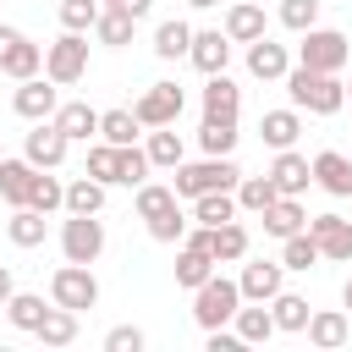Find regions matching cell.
<instances>
[{
  "label": "cell",
  "instance_id": "39",
  "mask_svg": "<svg viewBox=\"0 0 352 352\" xmlns=\"http://www.w3.org/2000/svg\"><path fill=\"white\" fill-rule=\"evenodd\" d=\"M236 121H214V116H204V126H198V148L204 154H236Z\"/></svg>",
  "mask_w": 352,
  "mask_h": 352
},
{
  "label": "cell",
  "instance_id": "18",
  "mask_svg": "<svg viewBox=\"0 0 352 352\" xmlns=\"http://www.w3.org/2000/svg\"><path fill=\"white\" fill-rule=\"evenodd\" d=\"M308 165H314V182H319L330 198H352V160H346L341 148H319Z\"/></svg>",
  "mask_w": 352,
  "mask_h": 352
},
{
  "label": "cell",
  "instance_id": "44",
  "mask_svg": "<svg viewBox=\"0 0 352 352\" xmlns=\"http://www.w3.org/2000/svg\"><path fill=\"white\" fill-rule=\"evenodd\" d=\"M88 176H94V182H104V187H116V176H121V148L99 138V143L88 148Z\"/></svg>",
  "mask_w": 352,
  "mask_h": 352
},
{
  "label": "cell",
  "instance_id": "10",
  "mask_svg": "<svg viewBox=\"0 0 352 352\" xmlns=\"http://www.w3.org/2000/svg\"><path fill=\"white\" fill-rule=\"evenodd\" d=\"M308 236L319 242V258L352 264V220L346 214H308Z\"/></svg>",
  "mask_w": 352,
  "mask_h": 352
},
{
  "label": "cell",
  "instance_id": "36",
  "mask_svg": "<svg viewBox=\"0 0 352 352\" xmlns=\"http://www.w3.org/2000/svg\"><path fill=\"white\" fill-rule=\"evenodd\" d=\"M44 220H50V214H38V209L16 204V209H11V220H6V236H11L16 248H38V242H44Z\"/></svg>",
  "mask_w": 352,
  "mask_h": 352
},
{
  "label": "cell",
  "instance_id": "28",
  "mask_svg": "<svg viewBox=\"0 0 352 352\" xmlns=\"http://www.w3.org/2000/svg\"><path fill=\"white\" fill-rule=\"evenodd\" d=\"M132 28H138V16H132V11L104 6V11H99V22H94V38H99L104 50H121V44H132Z\"/></svg>",
  "mask_w": 352,
  "mask_h": 352
},
{
  "label": "cell",
  "instance_id": "30",
  "mask_svg": "<svg viewBox=\"0 0 352 352\" xmlns=\"http://www.w3.org/2000/svg\"><path fill=\"white\" fill-rule=\"evenodd\" d=\"M187 44H192V28H187L182 16H165V22L154 28V55H160V60H187Z\"/></svg>",
  "mask_w": 352,
  "mask_h": 352
},
{
  "label": "cell",
  "instance_id": "24",
  "mask_svg": "<svg viewBox=\"0 0 352 352\" xmlns=\"http://www.w3.org/2000/svg\"><path fill=\"white\" fill-rule=\"evenodd\" d=\"M209 275H214V253H209L204 242H182V253H176V286L198 292Z\"/></svg>",
  "mask_w": 352,
  "mask_h": 352
},
{
  "label": "cell",
  "instance_id": "53",
  "mask_svg": "<svg viewBox=\"0 0 352 352\" xmlns=\"http://www.w3.org/2000/svg\"><path fill=\"white\" fill-rule=\"evenodd\" d=\"M99 6H121V0H99Z\"/></svg>",
  "mask_w": 352,
  "mask_h": 352
},
{
  "label": "cell",
  "instance_id": "51",
  "mask_svg": "<svg viewBox=\"0 0 352 352\" xmlns=\"http://www.w3.org/2000/svg\"><path fill=\"white\" fill-rule=\"evenodd\" d=\"M187 6H192V11H209V6H220V0H187Z\"/></svg>",
  "mask_w": 352,
  "mask_h": 352
},
{
  "label": "cell",
  "instance_id": "38",
  "mask_svg": "<svg viewBox=\"0 0 352 352\" xmlns=\"http://www.w3.org/2000/svg\"><path fill=\"white\" fill-rule=\"evenodd\" d=\"M28 187H33V165H28V160H6V154H0V198L16 209V204H28Z\"/></svg>",
  "mask_w": 352,
  "mask_h": 352
},
{
  "label": "cell",
  "instance_id": "27",
  "mask_svg": "<svg viewBox=\"0 0 352 352\" xmlns=\"http://www.w3.org/2000/svg\"><path fill=\"white\" fill-rule=\"evenodd\" d=\"M209 253H214V264H242L248 258V226L242 220L209 226Z\"/></svg>",
  "mask_w": 352,
  "mask_h": 352
},
{
  "label": "cell",
  "instance_id": "42",
  "mask_svg": "<svg viewBox=\"0 0 352 352\" xmlns=\"http://www.w3.org/2000/svg\"><path fill=\"white\" fill-rule=\"evenodd\" d=\"M66 204V182H55V176H44V170H33V187H28V209H38V214H55Z\"/></svg>",
  "mask_w": 352,
  "mask_h": 352
},
{
  "label": "cell",
  "instance_id": "6",
  "mask_svg": "<svg viewBox=\"0 0 352 352\" xmlns=\"http://www.w3.org/2000/svg\"><path fill=\"white\" fill-rule=\"evenodd\" d=\"M50 302L82 314V308H99V280H94V264H60L50 275Z\"/></svg>",
  "mask_w": 352,
  "mask_h": 352
},
{
  "label": "cell",
  "instance_id": "54",
  "mask_svg": "<svg viewBox=\"0 0 352 352\" xmlns=\"http://www.w3.org/2000/svg\"><path fill=\"white\" fill-rule=\"evenodd\" d=\"M341 82H346V94H352V77H341Z\"/></svg>",
  "mask_w": 352,
  "mask_h": 352
},
{
  "label": "cell",
  "instance_id": "50",
  "mask_svg": "<svg viewBox=\"0 0 352 352\" xmlns=\"http://www.w3.org/2000/svg\"><path fill=\"white\" fill-rule=\"evenodd\" d=\"M16 33H22V28H6V22H0V55H6V44H11Z\"/></svg>",
  "mask_w": 352,
  "mask_h": 352
},
{
  "label": "cell",
  "instance_id": "13",
  "mask_svg": "<svg viewBox=\"0 0 352 352\" xmlns=\"http://www.w3.org/2000/svg\"><path fill=\"white\" fill-rule=\"evenodd\" d=\"M187 60H192L204 77H214V72H226V66H231V38H226L220 28H192Z\"/></svg>",
  "mask_w": 352,
  "mask_h": 352
},
{
  "label": "cell",
  "instance_id": "46",
  "mask_svg": "<svg viewBox=\"0 0 352 352\" xmlns=\"http://www.w3.org/2000/svg\"><path fill=\"white\" fill-rule=\"evenodd\" d=\"M280 28H292V33H308V28H319V0H280Z\"/></svg>",
  "mask_w": 352,
  "mask_h": 352
},
{
  "label": "cell",
  "instance_id": "37",
  "mask_svg": "<svg viewBox=\"0 0 352 352\" xmlns=\"http://www.w3.org/2000/svg\"><path fill=\"white\" fill-rule=\"evenodd\" d=\"M280 264H286V270H297V275H308V270L319 264V242L308 236V226H302V231H292V236H280Z\"/></svg>",
  "mask_w": 352,
  "mask_h": 352
},
{
  "label": "cell",
  "instance_id": "3",
  "mask_svg": "<svg viewBox=\"0 0 352 352\" xmlns=\"http://www.w3.org/2000/svg\"><path fill=\"white\" fill-rule=\"evenodd\" d=\"M346 60H352V44H346L341 28L297 33V66H308V72H346Z\"/></svg>",
  "mask_w": 352,
  "mask_h": 352
},
{
  "label": "cell",
  "instance_id": "1",
  "mask_svg": "<svg viewBox=\"0 0 352 352\" xmlns=\"http://www.w3.org/2000/svg\"><path fill=\"white\" fill-rule=\"evenodd\" d=\"M286 94H292V104L297 110H308V116H336L341 104H346V82H341V72H308V66H286Z\"/></svg>",
  "mask_w": 352,
  "mask_h": 352
},
{
  "label": "cell",
  "instance_id": "16",
  "mask_svg": "<svg viewBox=\"0 0 352 352\" xmlns=\"http://www.w3.org/2000/svg\"><path fill=\"white\" fill-rule=\"evenodd\" d=\"M220 33H226L231 44H253V38H264V33H270V22H264V6H258V0H231V6H226V22H220Z\"/></svg>",
  "mask_w": 352,
  "mask_h": 352
},
{
  "label": "cell",
  "instance_id": "45",
  "mask_svg": "<svg viewBox=\"0 0 352 352\" xmlns=\"http://www.w3.org/2000/svg\"><path fill=\"white\" fill-rule=\"evenodd\" d=\"M99 0H60V28L66 33H94V22H99Z\"/></svg>",
  "mask_w": 352,
  "mask_h": 352
},
{
  "label": "cell",
  "instance_id": "31",
  "mask_svg": "<svg viewBox=\"0 0 352 352\" xmlns=\"http://www.w3.org/2000/svg\"><path fill=\"white\" fill-rule=\"evenodd\" d=\"M99 138L104 143H116V148H126V143H138L143 138V121L121 104V110H99Z\"/></svg>",
  "mask_w": 352,
  "mask_h": 352
},
{
  "label": "cell",
  "instance_id": "17",
  "mask_svg": "<svg viewBox=\"0 0 352 352\" xmlns=\"http://www.w3.org/2000/svg\"><path fill=\"white\" fill-rule=\"evenodd\" d=\"M38 72H44V44H33L28 33H16V38L6 44V55H0V77L28 82V77H38Z\"/></svg>",
  "mask_w": 352,
  "mask_h": 352
},
{
  "label": "cell",
  "instance_id": "29",
  "mask_svg": "<svg viewBox=\"0 0 352 352\" xmlns=\"http://www.w3.org/2000/svg\"><path fill=\"white\" fill-rule=\"evenodd\" d=\"M270 314H275V330L302 336V324H308V314H314V308H308V297H297V292H286V286H280V292L270 297Z\"/></svg>",
  "mask_w": 352,
  "mask_h": 352
},
{
  "label": "cell",
  "instance_id": "2",
  "mask_svg": "<svg viewBox=\"0 0 352 352\" xmlns=\"http://www.w3.org/2000/svg\"><path fill=\"white\" fill-rule=\"evenodd\" d=\"M176 182H170V192L176 198H198V192H236V182H242V165L231 160V154H204V160H182L176 170H170Z\"/></svg>",
  "mask_w": 352,
  "mask_h": 352
},
{
  "label": "cell",
  "instance_id": "4",
  "mask_svg": "<svg viewBox=\"0 0 352 352\" xmlns=\"http://www.w3.org/2000/svg\"><path fill=\"white\" fill-rule=\"evenodd\" d=\"M236 308H242V292H236V280H226L220 270L192 292V319H198V330H220V324H231Z\"/></svg>",
  "mask_w": 352,
  "mask_h": 352
},
{
  "label": "cell",
  "instance_id": "32",
  "mask_svg": "<svg viewBox=\"0 0 352 352\" xmlns=\"http://www.w3.org/2000/svg\"><path fill=\"white\" fill-rule=\"evenodd\" d=\"M66 214H99L104 209V182H94L88 170L77 176V182H66V204H60Z\"/></svg>",
  "mask_w": 352,
  "mask_h": 352
},
{
  "label": "cell",
  "instance_id": "52",
  "mask_svg": "<svg viewBox=\"0 0 352 352\" xmlns=\"http://www.w3.org/2000/svg\"><path fill=\"white\" fill-rule=\"evenodd\" d=\"M341 308H352V280H346V286H341Z\"/></svg>",
  "mask_w": 352,
  "mask_h": 352
},
{
  "label": "cell",
  "instance_id": "19",
  "mask_svg": "<svg viewBox=\"0 0 352 352\" xmlns=\"http://www.w3.org/2000/svg\"><path fill=\"white\" fill-rule=\"evenodd\" d=\"M286 66H292V50H286V44H275L270 33L248 44V72H253L258 82H280V77H286Z\"/></svg>",
  "mask_w": 352,
  "mask_h": 352
},
{
  "label": "cell",
  "instance_id": "48",
  "mask_svg": "<svg viewBox=\"0 0 352 352\" xmlns=\"http://www.w3.org/2000/svg\"><path fill=\"white\" fill-rule=\"evenodd\" d=\"M148 346V336L138 330V324H116V330H104V352H143Z\"/></svg>",
  "mask_w": 352,
  "mask_h": 352
},
{
  "label": "cell",
  "instance_id": "23",
  "mask_svg": "<svg viewBox=\"0 0 352 352\" xmlns=\"http://www.w3.org/2000/svg\"><path fill=\"white\" fill-rule=\"evenodd\" d=\"M143 154H148V165H154V170H176V165L187 160V143H182V132H176V126H148Z\"/></svg>",
  "mask_w": 352,
  "mask_h": 352
},
{
  "label": "cell",
  "instance_id": "26",
  "mask_svg": "<svg viewBox=\"0 0 352 352\" xmlns=\"http://www.w3.org/2000/svg\"><path fill=\"white\" fill-rule=\"evenodd\" d=\"M258 220H264V231L280 242V236H292V231H302V226H308V209H302V198H286V192H280Z\"/></svg>",
  "mask_w": 352,
  "mask_h": 352
},
{
  "label": "cell",
  "instance_id": "43",
  "mask_svg": "<svg viewBox=\"0 0 352 352\" xmlns=\"http://www.w3.org/2000/svg\"><path fill=\"white\" fill-rule=\"evenodd\" d=\"M170 204H176L170 182H138V187H132V209H138V220H148V214H160V209H170Z\"/></svg>",
  "mask_w": 352,
  "mask_h": 352
},
{
  "label": "cell",
  "instance_id": "15",
  "mask_svg": "<svg viewBox=\"0 0 352 352\" xmlns=\"http://www.w3.org/2000/svg\"><path fill=\"white\" fill-rule=\"evenodd\" d=\"M302 336H308V346L336 352V346H346L352 319H346V308H314V314H308V324H302Z\"/></svg>",
  "mask_w": 352,
  "mask_h": 352
},
{
  "label": "cell",
  "instance_id": "34",
  "mask_svg": "<svg viewBox=\"0 0 352 352\" xmlns=\"http://www.w3.org/2000/svg\"><path fill=\"white\" fill-rule=\"evenodd\" d=\"M44 346H72L77 341V314L72 308H60V302H50V314L38 319V330H33Z\"/></svg>",
  "mask_w": 352,
  "mask_h": 352
},
{
  "label": "cell",
  "instance_id": "25",
  "mask_svg": "<svg viewBox=\"0 0 352 352\" xmlns=\"http://www.w3.org/2000/svg\"><path fill=\"white\" fill-rule=\"evenodd\" d=\"M231 330L242 336V346L270 341V336H275V314H270V302H242V308L231 314Z\"/></svg>",
  "mask_w": 352,
  "mask_h": 352
},
{
  "label": "cell",
  "instance_id": "7",
  "mask_svg": "<svg viewBox=\"0 0 352 352\" xmlns=\"http://www.w3.org/2000/svg\"><path fill=\"white\" fill-rule=\"evenodd\" d=\"M60 253H66V264H99V253H104V220L99 214H66Z\"/></svg>",
  "mask_w": 352,
  "mask_h": 352
},
{
  "label": "cell",
  "instance_id": "20",
  "mask_svg": "<svg viewBox=\"0 0 352 352\" xmlns=\"http://www.w3.org/2000/svg\"><path fill=\"white\" fill-rule=\"evenodd\" d=\"M50 121L66 132V143H88V138H99V110H94L88 99H66V104H55Z\"/></svg>",
  "mask_w": 352,
  "mask_h": 352
},
{
  "label": "cell",
  "instance_id": "9",
  "mask_svg": "<svg viewBox=\"0 0 352 352\" xmlns=\"http://www.w3.org/2000/svg\"><path fill=\"white\" fill-rule=\"evenodd\" d=\"M280 286H286V264L280 258H242V275H236L242 302H270Z\"/></svg>",
  "mask_w": 352,
  "mask_h": 352
},
{
  "label": "cell",
  "instance_id": "47",
  "mask_svg": "<svg viewBox=\"0 0 352 352\" xmlns=\"http://www.w3.org/2000/svg\"><path fill=\"white\" fill-rule=\"evenodd\" d=\"M148 170H154L148 154H143L138 143H126V148H121V176H116V187H138V182H148Z\"/></svg>",
  "mask_w": 352,
  "mask_h": 352
},
{
  "label": "cell",
  "instance_id": "11",
  "mask_svg": "<svg viewBox=\"0 0 352 352\" xmlns=\"http://www.w3.org/2000/svg\"><path fill=\"white\" fill-rule=\"evenodd\" d=\"M66 132L55 126V121H33V132H28V143H22V160L33 165V170H55L60 160H66Z\"/></svg>",
  "mask_w": 352,
  "mask_h": 352
},
{
  "label": "cell",
  "instance_id": "49",
  "mask_svg": "<svg viewBox=\"0 0 352 352\" xmlns=\"http://www.w3.org/2000/svg\"><path fill=\"white\" fill-rule=\"evenodd\" d=\"M11 292H16V275H11V264H0V308H6Z\"/></svg>",
  "mask_w": 352,
  "mask_h": 352
},
{
  "label": "cell",
  "instance_id": "33",
  "mask_svg": "<svg viewBox=\"0 0 352 352\" xmlns=\"http://www.w3.org/2000/svg\"><path fill=\"white\" fill-rule=\"evenodd\" d=\"M44 314H50V302H44L38 292H11V297H6V319H11V330H28V336H33Z\"/></svg>",
  "mask_w": 352,
  "mask_h": 352
},
{
  "label": "cell",
  "instance_id": "40",
  "mask_svg": "<svg viewBox=\"0 0 352 352\" xmlns=\"http://www.w3.org/2000/svg\"><path fill=\"white\" fill-rule=\"evenodd\" d=\"M275 198H280V192H275L270 176H242V182H236V209H248V214H264Z\"/></svg>",
  "mask_w": 352,
  "mask_h": 352
},
{
  "label": "cell",
  "instance_id": "8",
  "mask_svg": "<svg viewBox=\"0 0 352 352\" xmlns=\"http://www.w3.org/2000/svg\"><path fill=\"white\" fill-rule=\"evenodd\" d=\"M182 110H187L182 82H148V88L138 94V104H132V116L143 121V132H148V126H176Z\"/></svg>",
  "mask_w": 352,
  "mask_h": 352
},
{
  "label": "cell",
  "instance_id": "22",
  "mask_svg": "<svg viewBox=\"0 0 352 352\" xmlns=\"http://www.w3.org/2000/svg\"><path fill=\"white\" fill-rule=\"evenodd\" d=\"M204 116H214V121H236V116H242V88H236L226 72L204 77Z\"/></svg>",
  "mask_w": 352,
  "mask_h": 352
},
{
  "label": "cell",
  "instance_id": "14",
  "mask_svg": "<svg viewBox=\"0 0 352 352\" xmlns=\"http://www.w3.org/2000/svg\"><path fill=\"white\" fill-rule=\"evenodd\" d=\"M264 176L275 182V192L302 198V192H308V182H314V165H308V154H297V148H275V165H270Z\"/></svg>",
  "mask_w": 352,
  "mask_h": 352
},
{
  "label": "cell",
  "instance_id": "55",
  "mask_svg": "<svg viewBox=\"0 0 352 352\" xmlns=\"http://www.w3.org/2000/svg\"><path fill=\"white\" fill-rule=\"evenodd\" d=\"M346 220H352V214H346Z\"/></svg>",
  "mask_w": 352,
  "mask_h": 352
},
{
  "label": "cell",
  "instance_id": "35",
  "mask_svg": "<svg viewBox=\"0 0 352 352\" xmlns=\"http://www.w3.org/2000/svg\"><path fill=\"white\" fill-rule=\"evenodd\" d=\"M242 209H236V192H198L192 198V220L198 226H226V220H236Z\"/></svg>",
  "mask_w": 352,
  "mask_h": 352
},
{
  "label": "cell",
  "instance_id": "21",
  "mask_svg": "<svg viewBox=\"0 0 352 352\" xmlns=\"http://www.w3.org/2000/svg\"><path fill=\"white\" fill-rule=\"evenodd\" d=\"M258 138H264V148H297V138H302V110H297V104L264 110V116H258Z\"/></svg>",
  "mask_w": 352,
  "mask_h": 352
},
{
  "label": "cell",
  "instance_id": "5",
  "mask_svg": "<svg viewBox=\"0 0 352 352\" xmlns=\"http://www.w3.org/2000/svg\"><path fill=\"white\" fill-rule=\"evenodd\" d=\"M44 77L55 88H72L88 77V33H60L55 44H44Z\"/></svg>",
  "mask_w": 352,
  "mask_h": 352
},
{
  "label": "cell",
  "instance_id": "12",
  "mask_svg": "<svg viewBox=\"0 0 352 352\" xmlns=\"http://www.w3.org/2000/svg\"><path fill=\"white\" fill-rule=\"evenodd\" d=\"M55 104H60V88H55L50 77H28V82H16V94H11V110H16L22 121H50Z\"/></svg>",
  "mask_w": 352,
  "mask_h": 352
},
{
  "label": "cell",
  "instance_id": "41",
  "mask_svg": "<svg viewBox=\"0 0 352 352\" xmlns=\"http://www.w3.org/2000/svg\"><path fill=\"white\" fill-rule=\"evenodd\" d=\"M143 226H148V236H154V242H165V248H170V242H182V236H187V226H192V220L182 214V198H176L170 209H160V214H148Z\"/></svg>",
  "mask_w": 352,
  "mask_h": 352
}]
</instances>
